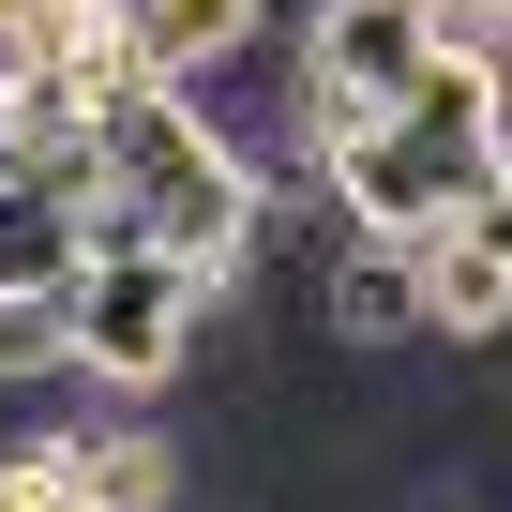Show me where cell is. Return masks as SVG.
Returning <instances> with one entry per match:
<instances>
[{"label":"cell","instance_id":"6da1fadb","mask_svg":"<svg viewBox=\"0 0 512 512\" xmlns=\"http://www.w3.org/2000/svg\"><path fill=\"white\" fill-rule=\"evenodd\" d=\"M332 166V196H347V226L362 241H422L437 211H467L482 181H512V106H497V61H422L362 136H332L317 151Z\"/></svg>","mask_w":512,"mask_h":512},{"label":"cell","instance_id":"7a4b0ae2","mask_svg":"<svg viewBox=\"0 0 512 512\" xmlns=\"http://www.w3.org/2000/svg\"><path fill=\"white\" fill-rule=\"evenodd\" d=\"M196 302H211L196 256H166V241H91V272L61 287V317H76V377L166 407V392L196 377Z\"/></svg>","mask_w":512,"mask_h":512},{"label":"cell","instance_id":"3957f363","mask_svg":"<svg viewBox=\"0 0 512 512\" xmlns=\"http://www.w3.org/2000/svg\"><path fill=\"white\" fill-rule=\"evenodd\" d=\"M422 61H437V46H422V0H317L302 46H287V76H302V151L362 136Z\"/></svg>","mask_w":512,"mask_h":512},{"label":"cell","instance_id":"277c9868","mask_svg":"<svg viewBox=\"0 0 512 512\" xmlns=\"http://www.w3.org/2000/svg\"><path fill=\"white\" fill-rule=\"evenodd\" d=\"M407 272H422V347H512V181L437 211L407 241Z\"/></svg>","mask_w":512,"mask_h":512},{"label":"cell","instance_id":"5b68a950","mask_svg":"<svg viewBox=\"0 0 512 512\" xmlns=\"http://www.w3.org/2000/svg\"><path fill=\"white\" fill-rule=\"evenodd\" d=\"M302 332L347 347V362L422 347V272H407V241H332L317 272H302Z\"/></svg>","mask_w":512,"mask_h":512},{"label":"cell","instance_id":"8992f818","mask_svg":"<svg viewBox=\"0 0 512 512\" xmlns=\"http://www.w3.org/2000/svg\"><path fill=\"white\" fill-rule=\"evenodd\" d=\"M106 16H121L136 76H151V91H181V76H211V61H241L256 31H272V0H106Z\"/></svg>","mask_w":512,"mask_h":512},{"label":"cell","instance_id":"52a82bcc","mask_svg":"<svg viewBox=\"0 0 512 512\" xmlns=\"http://www.w3.org/2000/svg\"><path fill=\"white\" fill-rule=\"evenodd\" d=\"M76 272H91V196L0 181V302H61Z\"/></svg>","mask_w":512,"mask_h":512},{"label":"cell","instance_id":"ba28073f","mask_svg":"<svg viewBox=\"0 0 512 512\" xmlns=\"http://www.w3.org/2000/svg\"><path fill=\"white\" fill-rule=\"evenodd\" d=\"M76 377V317L61 302H0V392H61Z\"/></svg>","mask_w":512,"mask_h":512},{"label":"cell","instance_id":"9c48e42d","mask_svg":"<svg viewBox=\"0 0 512 512\" xmlns=\"http://www.w3.org/2000/svg\"><path fill=\"white\" fill-rule=\"evenodd\" d=\"M31 497H46V482H31V467H16V452H0V512H31Z\"/></svg>","mask_w":512,"mask_h":512},{"label":"cell","instance_id":"30bf717a","mask_svg":"<svg viewBox=\"0 0 512 512\" xmlns=\"http://www.w3.org/2000/svg\"><path fill=\"white\" fill-rule=\"evenodd\" d=\"M31 512H106V497H61V482H46V497H31Z\"/></svg>","mask_w":512,"mask_h":512}]
</instances>
